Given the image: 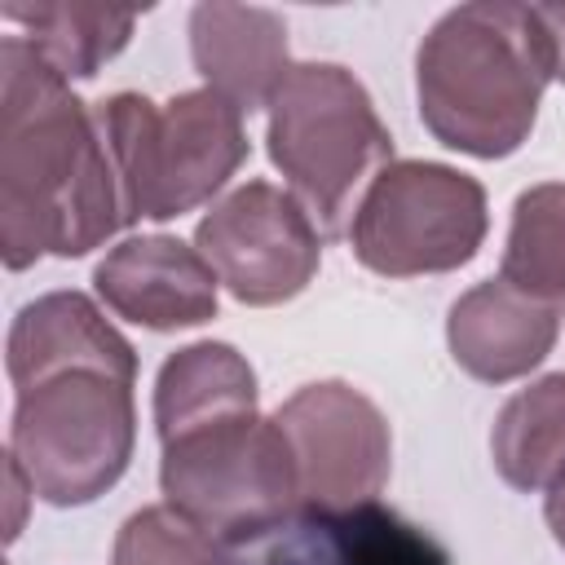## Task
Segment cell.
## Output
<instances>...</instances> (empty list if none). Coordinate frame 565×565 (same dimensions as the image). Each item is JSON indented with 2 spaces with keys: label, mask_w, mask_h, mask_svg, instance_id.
<instances>
[{
  "label": "cell",
  "mask_w": 565,
  "mask_h": 565,
  "mask_svg": "<svg viewBox=\"0 0 565 565\" xmlns=\"http://www.w3.org/2000/svg\"><path fill=\"white\" fill-rule=\"evenodd\" d=\"M124 194L88 102L40 62L0 40V256L26 269L40 256H84L124 230Z\"/></svg>",
  "instance_id": "cell-1"
},
{
  "label": "cell",
  "mask_w": 565,
  "mask_h": 565,
  "mask_svg": "<svg viewBox=\"0 0 565 565\" xmlns=\"http://www.w3.org/2000/svg\"><path fill=\"white\" fill-rule=\"evenodd\" d=\"M547 79L552 57L534 4H459L433 22L415 53L424 128L472 159H503L521 150Z\"/></svg>",
  "instance_id": "cell-2"
},
{
  "label": "cell",
  "mask_w": 565,
  "mask_h": 565,
  "mask_svg": "<svg viewBox=\"0 0 565 565\" xmlns=\"http://www.w3.org/2000/svg\"><path fill=\"white\" fill-rule=\"evenodd\" d=\"M269 159L322 238H340L366 185L393 163V137L362 79L335 62H300L269 102Z\"/></svg>",
  "instance_id": "cell-3"
},
{
  "label": "cell",
  "mask_w": 565,
  "mask_h": 565,
  "mask_svg": "<svg viewBox=\"0 0 565 565\" xmlns=\"http://www.w3.org/2000/svg\"><path fill=\"white\" fill-rule=\"evenodd\" d=\"M106 137L124 221H172L207 203L247 159L243 110L212 88H190L168 102L115 93L93 106Z\"/></svg>",
  "instance_id": "cell-4"
},
{
  "label": "cell",
  "mask_w": 565,
  "mask_h": 565,
  "mask_svg": "<svg viewBox=\"0 0 565 565\" xmlns=\"http://www.w3.org/2000/svg\"><path fill=\"white\" fill-rule=\"evenodd\" d=\"M132 384V366H62L18 388L9 455L35 499L79 508L124 477L137 441Z\"/></svg>",
  "instance_id": "cell-5"
},
{
  "label": "cell",
  "mask_w": 565,
  "mask_h": 565,
  "mask_svg": "<svg viewBox=\"0 0 565 565\" xmlns=\"http://www.w3.org/2000/svg\"><path fill=\"white\" fill-rule=\"evenodd\" d=\"M159 446L163 499L216 534L225 552L300 512L291 450L274 419L238 415L190 428Z\"/></svg>",
  "instance_id": "cell-6"
},
{
  "label": "cell",
  "mask_w": 565,
  "mask_h": 565,
  "mask_svg": "<svg viewBox=\"0 0 565 565\" xmlns=\"http://www.w3.org/2000/svg\"><path fill=\"white\" fill-rule=\"evenodd\" d=\"M486 230L490 212L477 177L433 159H393L366 185L349 243L371 274L415 278L468 265Z\"/></svg>",
  "instance_id": "cell-7"
},
{
  "label": "cell",
  "mask_w": 565,
  "mask_h": 565,
  "mask_svg": "<svg viewBox=\"0 0 565 565\" xmlns=\"http://www.w3.org/2000/svg\"><path fill=\"white\" fill-rule=\"evenodd\" d=\"M274 424L291 450L300 508L344 512L371 503L393 468V433L384 411L344 380H318L296 388Z\"/></svg>",
  "instance_id": "cell-8"
},
{
  "label": "cell",
  "mask_w": 565,
  "mask_h": 565,
  "mask_svg": "<svg viewBox=\"0 0 565 565\" xmlns=\"http://www.w3.org/2000/svg\"><path fill=\"white\" fill-rule=\"evenodd\" d=\"M194 247L238 305H282L322 265V234L291 190L247 181L230 190L194 230Z\"/></svg>",
  "instance_id": "cell-9"
},
{
  "label": "cell",
  "mask_w": 565,
  "mask_h": 565,
  "mask_svg": "<svg viewBox=\"0 0 565 565\" xmlns=\"http://www.w3.org/2000/svg\"><path fill=\"white\" fill-rule=\"evenodd\" d=\"M225 556V565H450V552L424 525L380 499L344 512L300 508Z\"/></svg>",
  "instance_id": "cell-10"
},
{
  "label": "cell",
  "mask_w": 565,
  "mask_h": 565,
  "mask_svg": "<svg viewBox=\"0 0 565 565\" xmlns=\"http://www.w3.org/2000/svg\"><path fill=\"white\" fill-rule=\"evenodd\" d=\"M216 282L203 252L172 234L124 238L93 269L106 309L146 331H181L216 318Z\"/></svg>",
  "instance_id": "cell-11"
},
{
  "label": "cell",
  "mask_w": 565,
  "mask_h": 565,
  "mask_svg": "<svg viewBox=\"0 0 565 565\" xmlns=\"http://www.w3.org/2000/svg\"><path fill=\"white\" fill-rule=\"evenodd\" d=\"M561 313L503 278L477 282L450 305L446 344L450 358L481 384H508L530 375L556 344Z\"/></svg>",
  "instance_id": "cell-12"
},
{
  "label": "cell",
  "mask_w": 565,
  "mask_h": 565,
  "mask_svg": "<svg viewBox=\"0 0 565 565\" xmlns=\"http://www.w3.org/2000/svg\"><path fill=\"white\" fill-rule=\"evenodd\" d=\"M190 57L203 88L225 97L234 110L252 115L274 102L287 79V26L260 4H194L190 9Z\"/></svg>",
  "instance_id": "cell-13"
},
{
  "label": "cell",
  "mask_w": 565,
  "mask_h": 565,
  "mask_svg": "<svg viewBox=\"0 0 565 565\" xmlns=\"http://www.w3.org/2000/svg\"><path fill=\"white\" fill-rule=\"evenodd\" d=\"M62 366H132V344L102 318V309L79 291H49L18 309L4 344V371L13 388L62 371Z\"/></svg>",
  "instance_id": "cell-14"
},
{
  "label": "cell",
  "mask_w": 565,
  "mask_h": 565,
  "mask_svg": "<svg viewBox=\"0 0 565 565\" xmlns=\"http://www.w3.org/2000/svg\"><path fill=\"white\" fill-rule=\"evenodd\" d=\"M256 415V371L221 340H199L177 349L154 380V428L159 441L181 437L203 424Z\"/></svg>",
  "instance_id": "cell-15"
},
{
  "label": "cell",
  "mask_w": 565,
  "mask_h": 565,
  "mask_svg": "<svg viewBox=\"0 0 565 565\" xmlns=\"http://www.w3.org/2000/svg\"><path fill=\"white\" fill-rule=\"evenodd\" d=\"M0 22L13 26V35L26 40L40 53V62H49L62 79H93L115 53H124V44L132 40L137 13L88 4V0H71V4L4 0Z\"/></svg>",
  "instance_id": "cell-16"
},
{
  "label": "cell",
  "mask_w": 565,
  "mask_h": 565,
  "mask_svg": "<svg viewBox=\"0 0 565 565\" xmlns=\"http://www.w3.org/2000/svg\"><path fill=\"white\" fill-rule=\"evenodd\" d=\"M490 455L512 490H547L565 472V371L512 393L490 428Z\"/></svg>",
  "instance_id": "cell-17"
},
{
  "label": "cell",
  "mask_w": 565,
  "mask_h": 565,
  "mask_svg": "<svg viewBox=\"0 0 565 565\" xmlns=\"http://www.w3.org/2000/svg\"><path fill=\"white\" fill-rule=\"evenodd\" d=\"M499 278L543 305L565 300V181H543L516 194Z\"/></svg>",
  "instance_id": "cell-18"
},
{
  "label": "cell",
  "mask_w": 565,
  "mask_h": 565,
  "mask_svg": "<svg viewBox=\"0 0 565 565\" xmlns=\"http://www.w3.org/2000/svg\"><path fill=\"white\" fill-rule=\"evenodd\" d=\"M225 543L172 503H150L132 512L119 534L110 565H225Z\"/></svg>",
  "instance_id": "cell-19"
},
{
  "label": "cell",
  "mask_w": 565,
  "mask_h": 565,
  "mask_svg": "<svg viewBox=\"0 0 565 565\" xmlns=\"http://www.w3.org/2000/svg\"><path fill=\"white\" fill-rule=\"evenodd\" d=\"M539 22H543V40H547V57H552V79L565 84V4H534Z\"/></svg>",
  "instance_id": "cell-20"
},
{
  "label": "cell",
  "mask_w": 565,
  "mask_h": 565,
  "mask_svg": "<svg viewBox=\"0 0 565 565\" xmlns=\"http://www.w3.org/2000/svg\"><path fill=\"white\" fill-rule=\"evenodd\" d=\"M543 516H547V530L552 539L565 547V472L547 486V503H543Z\"/></svg>",
  "instance_id": "cell-21"
}]
</instances>
